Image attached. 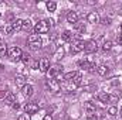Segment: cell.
<instances>
[{"label":"cell","instance_id":"obj_1","mask_svg":"<svg viewBox=\"0 0 122 120\" xmlns=\"http://www.w3.org/2000/svg\"><path fill=\"white\" fill-rule=\"evenodd\" d=\"M27 42H29V47L31 50H40L41 45H43V40L37 34H30L29 38H27Z\"/></svg>","mask_w":122,"mask_h":120},{"label":"cell","instance_id":"obj_2","mask_svg":"<svg viewBox=\"0 0 122 120\" xmlns=\"http://www.w3.org/2000/svg\"><path fill=\"white\" fill-rule=\"evenodd\" d=\"M50 31V21H47V20H41V21H38L36 26H34V32L37 34V35H40V34H47Z\"/></svg>","mask_w":122,"mask_h":120},{"label":"cell","instance_id":"obj_3","mask_svg":"<svg viewBox=\"0 0 122 120\" xmlns=\"http://www.w3.org/2000/svg\"><path fill=\"white\" fill-rule=\"evenodd\" d=\"M7 55H9V58L11 61H19V60H21L23 52H21V50L19 47H11V48L7 50Z\"/></svg>","mask_w":122,"mask_h":120},{"label":"cell","instance_id":"obj_4","mask_svg":"<svg viewBox=\"0 0 122 120\" xmlns=\"http://www.w3.org/2000/svg\"><path fill=\"white\" fill-rule=\"evenodd\" d=\"M46 86H47V89H50L53 93H57L61 88L60 81H57L56 78H48V79L46 81Z\"/></svg>","mask_w":122,"mask_h":120},{"label":"cell","instance_id":"obj_5","mask_svg":"<svg viewBox=\"0 0 122 120\" xmlns=\"http://www.w3.org/2000/svg\"><path fill=\"white\" fill-rule=\"evenodd\" d=\"M78 65H80L82 69H85V71H90V72H94V71L97 69L95 64H94L91 60H82V61H80V62H78Z\"/></svg>","mask_w":122,"mask_h":120},{"label":"cell","instance_id":"obj_6","mask_svg":"<svg viewBox=\"0 0 122 120\" xmlns=\"http://www.w3.org/2000/svg\"><path fill=\"white\" fill-rule=\"evenodd\" d=\"M84 48H85V42L81 41V40H77V41L71 45V52L77 54V52H80V51H84Z\"/></svg>","mask_w":122,"mask_h":120},{"label":"cell","instance_id":"obj_7","mask_svg":"<svg viewBox=\"0 0 122 120\" xmlns=\"http://www.w3.org/2000/svg\"><path fill=\"white\" fill-rule=\"evenodd\" d=\"M84 110H85L87 116H94L95 112H97V107H95V105L92 102H85L84 103Z\"/></svg>","mask_w":122,"mask_h":120},{"label":"cell","instance_id":"obj_8","mask_svg":"<svg viewBox=\"0 0 122 120\" xmlns=\"http://www.w3.org/2000/svg\"><path fill=\"white\" fill-rule=\"evenodd\" d=\"M61 72H62V66L61 65H54L53 68L48 69V78H56V76L61 75Z\"/></svg>","mask_w":122,"mask_h":120},{"label":"cell","instance_id":"obj_9","mask_svg":"<svg viewBox=\"0 0 122 120\" xmlns=\"http://www.w3.org/2000/svg\"><path fill=\"white\" fill-rule=\"evenodd\" d=\"M37 110H38V105L34 103V102H29V103L24 106V112H26L27 115H33V113H36Z\"/></svg>","mask_w":122,"mask_h":120},{"label":"cell","instance_id":"obj_10","mask_svg":"<svg viewBox=\"0 0 122 120\" xmlns=\"http://www.w3.org/2000/svg\"><path fill=\"white\" fill-rule=\"evenodd\" d=\"M97 50H98V45H97V42L94 40H90V41L85 42V48H84L85 52H95Z\"/></svg>","mask_w":122,"mask_h":120},{"label":"cell","instance_id":"obj_11","mask_svg":"<svg viewBox=\"0 0 122 120\" xmlns=\"http://www.w3.org/2000/svg\"><path fill=\"white\" fill-rule=\"evenodd\" d=\"M38 68H40L41 72H48V69H50V61L47 60V58H41V60L38 61Z\"/></svg>","mask_w":122,"mask_h":120},{"label":"cell","instance_id":"obj_12","mask_svg":"<svg viewBox=\"0 0 122 120\" xmlns=\"http://www.w3.org/2000/svg\"><path fill=\"white\" fill-rule=\"evenodd\" d=\"M87 20H88L90 24H97V23H99V16H98L97 11H91V13L87 16Z\"/></svg>","mask_w":122,"mask_h":120},{"label":"cell","instance_id":"obj_13","mask_svg":"<svg viewBox=\"0 0 122 120\" xmlns=\"http://www.w3.org/2000/svg\"><path fill=\"white\" fill-rule=\"evenodd\" d=\"M67 21H68L70 24H77V23H78V14H77L75 11H70V13L67 14Z\"/></svg>","mask_w":122,"mask_h":120},{"label":"cell","instance_id":"obj_14","mask_svg":"<svg viewBox=\"0 0 122 120\" xmlns=\"http://www.w3.org/2000/svg\"><path fill=\"white\" fill-rule=\"evenodd\" d=\"M14 82H16V85H17L19 88H24V86L27 85V79H26L23 75H17L16 79H14Z\"/></svg>","mask_w":122,"mask_h":120},{"label":"cell","instance_id":"obj_15","mask_svg":"<svg viewBox=\"0 0 122 120\" xmlns=\"http://www.w3.org/2000/svg\"><path fill=\"white\" fill-rule=\"evenodd\" d=\"M23 89V95L26 96V97H31L33 96V93H34V89H33V86H31L30 83H27L24 88H21Z\"/></svg>","mask_w":122,"mask_h":120},{"label":"cell","instance_id":"obj_16","mask_svg":"<svg viewBox=\"0 0 122 120\" xmlns=\"http://www.w3.org/2000/svg\"><path fill=\"white\" fill-rule=\"evenodd\" d=\"M98 99H99L102 103H107V102L111 100V96H109V93H107V92H99V93H98Z\"/></svg>","mask_w":122,"mask_h":120},{"label":"cell","instance_id":"obj_17","mask_svg":"<svg viewBox=\"0 0 122 120\" xmlns=\"http://www.w3.org/2000/svg\"><path fill=\"white\" fill-rule=\"evenodd\" d=\"M11 27H13V31H20V30H23V20L17 18L16 21H13Z\"/></svg>","mask_w":122,"mask_h":120},{"label":"cell","instance_id":"obj_18","mask_svg":"<svg viewBox=\"0 0 122 120\" xmlns=\"http://www.w3.org/2000/svg\"><path fill=\"white\" fill-rule=\"evenodd\" d=\"M97 72H98V75L105 76V75L108 74V66H105V65H99V66H97Z\"/></svg>","mask_w":122,"mask_h":120},{"label":"cell","instance_id":"obj_19","mask_svg":"<svg viewBox=\"0 0 122 120\" xmlns=\"http://www.w3.org/2000/svg\"><path fill=\"white\" fill-rule=\"evenodd\" d=\"M64 54H65L64 48H62V47H58V48H57V51H56V54H54V57H56V60L58 61V60H61V58L64 57Z\"/></svg>","mask_w":122,"mask_h":120},{"label":"cell","instance_id":"obj_20","mask_svg":"<svg viewBox=\"0 0 122 120\" xmlns=\"http://www.w3.org/2000/svg\"><path fill=\"white\" fill-rule=\"evenodd\" d=\"M75 75H77V72H74V71H72V72H68V74H65V75L62 76V79H64L65 82H70V81H72V79L75 78Z\"/></svg>","mask_w":122,"mask_h":120},{"label":"cell","instance_id":"obj_21","mask_svg":"<svg viewBox=\"0 0 122 120\" xmlns=\"http://www.w3.org/2000/svg\"><path fill=\"white\" fill-rule=\"evenodd\" d=\"M61 38H62L64 41H70V40L72 38V32H71L70 30H65L62 34H61Z\"/></svg>","mask_w":122,"mask_h":120},{"label":"cell","instance_id":"obj_22","mask_svg":"<svg viewBox=\"0 0 122 120\" xmlns=\"http://www.w3.org/2000/svg\"><path fill=\"white\" fill-rule=\"evenodd\" d=\"M46 7H47V10H48V11H56V9H57V4H56L54 1H47Z\"/></svg>","mask_w":122,"mask_h":120},{"label":"cell","instance_id":"obj_23","mask_svg":"<svg viewBox=\"0 0 122 120\" xmlns=\"http://www.w3.org/2000/svg\"><path fill=\"white\" fill-rule=\"evenodd\" d=\"M7 45L6 44H3V42H0V57H4L6 54H7Z\"/></svg>","mask_w":122,"mask_h":120},{"label":"cell","instance_id":"obj_24","mask_svg":"<svg viewBox=\"0 0 122 120\" xmlns=\"http://www.w3.org/2000/svg\"><path fill=\"white\" fill-rule=\"evenodd\" d=\"M108 115H109V116H112V117H115V116L118 115V109H117L115 106H111V107L108 109Z\"/></svg>","mask_w":122,"mask_h":120},{"label":"cell","instance_id":"obj_25","mask_svg":"<svg viewBox=\"0 0 122 120\" xmlns=\"http://www.w3.org/2000/svg\"><path fill=\"white\" fill-rule=\"evenodd\" d=\"M102 50H104V51H111V50H112V42H111V41H105L104 45H102Z\"/></svg>","mask_w":122,"mask_h":120},{"label":"cell","instance_id":"obj_26","mask_svg":"<svg viewBox=\"0 0 122 120\" xmlns=\"http://www.w3.org/2000/svg\"><path fill=\"white\" fill-rule=\"evenodd\" d=\"M33 26H31L30 20H23V30H31Z\"/></svg>","mask_w":122,"mask_h":120},{"label":"cell","instance_id":"obj_27","mask_svg":"<svg viewBox=\"0 0 122 120\" xmlns=\"http://www.w3.org/2000/svg\"><path fill=\"white\" fill-rule=\"evenodd\" d=\"M74 26L78 28V31H80L81 34H84V32H85V26H84V24H80V23H77V24H74Z\"/></svg>","mask_w":122,"mask_h":120},{"label":"cell","instance_id":"obj_28","mask_svg":"<svg viewBox=\"0 0 122 120\" xmlns=\"http://www.w3.org/2000/svg\"><path fill=\"white\" fill-rule=\"evenodd\" d=\"M21 61H23V62H29V61H30V55H29V54H23V55H21Z\"/></svg>","mask_w":122,"mask_h":120},{"label":"cell","instance_id":"obj_29","mask_svg":"<svg viewBox=\"0 0 122 120\" xmlns=\"http://www.w3.org/2000/svg\"><path fill=\"white\" fill-rule=\"evenodd\" d=\"M19 120H30V116H29L27 113H24V115H20V116H19Z\"/></svg>","mask_w":122,"mask_h":120},{"label":"cell","instance_id":"obj_30","mask_svg":"<svg viewBox=\"0 0 122 120\" xmlns=\"http://www.w3.org/2000/svg\"><path fill=\"white\" fill-rule=\"evenodd\" d=\"M13 102H14V96H13V95H10V96H9V97L6 99V103H9V105H11Z\"/></svg>","mask_w":122,"mask_h":120},{"label":"cell","instance_id":"obj_31","mask_svg":"<svg viewBox=\"0 0 122 120\" xmlns=\"http://www.w3.org/2000/svg\"><path fill=\"white\" fill-rule=\"evenodd\" d=\"M85 89H87V92H92V90L97 89V86H94V85H91V86H85Z\"/></svg>","mask_w":122,"mask_h":120},{"label":"cell","instance_id":"obj_32","mask_svg":"<svg viewBox=\"0 0 122 120\" xmlns=\"http://www.w3.org/2000/svg\"><path fill=\"white\" fill-rule=\"evenodd\" d=\"M11 32H13V27L11 26H7L6 27V34H11Z\"/></svg>","mask_w":122,"mask_h":120},{"label":"cell","instance_id":"obj_33","mask_svg":"<svg viewBox=\"0 0 122 120\" xmlns=\"http://www.w3.org/2000/svg\"><path fill=\"white\" fill-rule=\"evenodd\" d=\"M102 24H105V26L111 24V18H102Z\"/></svg>","mask_w":122,"mask_h":120},{"label":"cell","instance_id":"obj_34","mask_svg":"<svg viewBox=\"0 0 122 120\" xmlns=\"http://www.w3.org/2000/svg\"><path fill=\"white\" fill-rule=\"evenodd\" d=\"M102 120H114V117H112V116H109V115H107V116H104V117H102Z\"/></svg>","mask_w":122,"mask_h":120},{"label":"cell","instance_id":"obj_35","mask_svg":"<svg viewBox=\"0 0 122 120\" xmlns=\"http://www.w3.org/2000/svg\"><path fill=\"white\" fill-rule=\"evenodd\" d=\"M43 120H53V116H51V115H46Z\"/></svg>","mask_w":122,"mask_h":120},{"label":"cell","instance_id":"obj_36","mask_svg":"<svg viewBox=\"0 0 122 120\" xmlns=\"http://www.w3.org/2000/svg\"><path fill=\"white\" fill-rule=\"evenodd\" d=\"M118 44L122 45V34H119V37H118Z\"/></svg>","mask_w":122,"mask_h":120},{"label":"cell","instance_id":"obj_37","mask_svg":"<svg viewBox=\"0 0 122 120\" xmlns=\"http://www.w3.org/2000/svg\"><path fill=\"white\" fill-rule=\"evenodd\" d=\"M88 120H98V119H97V116L94 115V116H88Z\"/></svg>","mask_w":122,"mask_h":120},{"label":"cell","instance_id":"obj_38","mask_svg":"<svg viewBox=\"0 0 122 120\" xmlns=\"http://www.w3.org/2000/svg\"><path fill=\"white\" fill-rule=\"evenodd\" d=\"M0 17H1V11H0Z\"/></svg>","mask_w":122,"mask_h":120},{"label":"cell","instance_id":"obj_39","mask_svg":"<svg viewBox=\"0 0 122 120\" xmlns=\"http://www.w3.org/2000/svg\"><path fill=\"white\" fill-rule=\"evenodd\" d=\"M121 28H122V24H121Z\"/></svg>","mask_w":122,"mask_h":120},{"label":"cell","instance_id":"obj_40","mask_svg":"<svg viewBox=\"0 0 122 120\" xmlns=\"http://www.w3.org/2000/svg\"><path fill=\"white\" fill-rule=\"evenodd\" d=\"M121 113H122V109H121Z\"/></svg>","mask_w":122,"mask_h":120}]
</instances>
